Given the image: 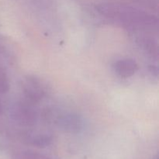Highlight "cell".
Wrapping results in <instances>:
<instances>
[{"label": "cell", "instance_id": "6", "mask_svg": "<svg viewBox=\"0 0 159 159\" xmlns=\"http://www.w3.org/2000/svg\"><path fill=\"white\" fill-rule=\"evenodd\" d=\"M9 90V81L7 74L0 67V94L6 93Z\"/></svg>", "mask_w": 159, "mask_h": 159}, {"label": "cell", "instance_id": "2", "mask_svg": "<svg viewBox=\"0 0 159 159\" xmlns=\"http://www.w3.org/2000/svg\"><path fill=\"white\" fill-rule=\"evenodd\" d=\"M9 116L20 126H34L37 120V113L30 104L16 102L9 110Z\"/></svg>", "mask_w": 159, "mask_h": 159}, {"label": "cell", "instance_id": "1", "mask_svg": "<svg viewBox=\"0 0 159 159\" xmlns=\"http://www.w3.org/2000/svg\"><path fill=\"white\" fill-rule=\"evenodd\" d=\"M96 9L101 15L107 18L120 19L134 24L153 25L157 22V19L153 15L125 5L102 3L96 6Z\"/></svg>", "mask_w": 159, "mask_h": 159}, {"label": "cell", "instance_id": "7", "mask_svg": "<svg viewBox=\"0 0 159 159\" xmlns=\"http://www.w3.org/2000/svg\"><path fill=\"white\" fill-rule=\"evenodd\" d=\"M2 110V102L1 101H0V113H1Z\"/></svg>", "mask_w": 159, "mask_h": 159}, {"label": "cell", "instance_id": "3", "mask_svg": "<svg viewBox=\"0 0 159 159\" xmlns=\"http://www.w3.org/2000/svg\"><path fill=\"white\" fill-rule=\"evenodd\" d=\"M50 118L54 124L66 131H77L82 126V118L78 114L71 112H57L51 113Z\"/></svg>", "mask_w": 159, "mask_h": 159}, {"label": "cell", "instance_id": "5", "mask_svg": "<svg viewBox=\"0 0 159 159\" xmlns=\"http://www.w3.org/2000/svg\"><path fill=\"white\" fill-rule=\"evenodd\" d=\"M113 69L123 79H127L137 72L138 69V65L135 60L131 58H124L117 61L113 65Z\"/></svg>", "mask_w": 159, "mask_h": 159}, {"label": "cell", "instance_id": "4", "mask_svg": "<svg viewBox=\"0 0 159 159\" xmlns=\"http://www.w3.org/2000/svg\"><path fill=\"white\" fill-rule=\"evenodd\" d=\"M25 97L31 102H38L46 95V89L41 80L34 76H27L22 84Z\"/></svg>", "mask_w": 159, "mask_h": 159}]
</instances>
